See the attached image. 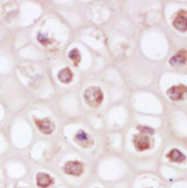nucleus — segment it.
<instances>
[{
    "label": "nucleus",
    "instance_id": "39448f33",
    "mask_svg": "<svg viewBox=\"0 0 187 188\" xmlns=\"http://www.w3.org/2000/svg\"><path fill=\"white\" fill-rule=\"evenodd\" d=\"M173 26L178 31H186L187 30V14L186 11H180L177 16L173 19Z\"/></svg>",
    "mask_w": 187,
    "mask_h": 188
},
{
    "label": "nucleus",
    "instance_id": "423d86ee",
    "mask_svg": "<svg viewBox=\"0 0 187 188\" xmlns=\"http://www.w3.org/2000/svg\"><path fill=\"white\" fill-rule=\"evenodd\" d=\"M75 141L82 147H90L92 146V140L91 137L85 132V131H79L75 135Z\"/></svg>",
    "mask_w": 187,
    "mask_h": 188
},
{
    "label": "nucleus",
    "instance_id": "4468645a",
    "mask_svg": "<svg viewBox=\"0 0 187 188\" xmlns=\"http://www.w3.org/2000/svg\"><path fill=\"white\" fill-rule=\"evenodd\" d=\"M137 129H139V131H142L144 133H150V135L153 133V129H152V128L145 127V126H137Z\"/></svg>",
    "mask_w": 187,
    "mask_h": 188
},
{
    "label": "nucleus",
    "instance_id": "f03ea898",
    "mask_svg": "<svg viewBox=\"0 0 187 188\" xmlns=\"http://www.w3.org/2000/svg\"><path fill=\"white\" fill-rule=\"evenodd\" d=\"M35 124L44 135H51L55 128L54 122L50 119H35Z\"/></svg>",
    "mask_w": 187,
    "mask_h": 188
},
{
    "label": "nucleus",
    "instance_id": "ddd939ff",
    "mask_svg": "<svg viewBox=\"0 0 187 188\" xmlns=\"http://www.w3.org/2000/svg\"><path fill=\"white\" fill-rule=\"evenodd\" d=\"M37 41L41 42V45H45V46H46V45H49V44H51L50 39H49L46 35H45V34H41V32L37 35Z\"/></svg>",
    "mask_w": 187,
    "mask_h": 188
},
{
    "label": "nucleus",
    "instance_id": "1a4fd4ad",
    "mask_svg": "<svg viewBox=\"0 0 187 188\" xmlns=\"http://www.w3.org/2000/svg\"><path fill=\"white\" fill-rule=\"evenodd\" d=\"M73 76H74L73 71L70 69H67V67H65V69H62V70L59 71V74H57V79H59L62 83H70L71 80H73Z\"/></svg>",
    "mask_w": 187,
    "mask_h": 188
},
{
    "label": "nucleus",
    "instance_id": "7ed1b4c3",
    "mask_svg": "<svg viewBox=\"0 0 187 188\" xmlns=\"http://www.w3.org/2000/svg\"><path fill=\"white\" fill-rule=\"evenodd\" d=\"M64 171L67 174H71V176H80L84 171V166L77 161H70L66 162L64 166Z\"/></svg>",
    "mask_w": 187,
    "mask_h": 188
},
{
    "label": "nucleus",
    "instance_id": "20e7f679",
    "mask_svg": "<svg viewBox=\"0 0 187 188\" xmlns=\"http://www.w3.org/2000/svg\"><path fill=\"white\" fill-rule=\"evenodd\" d=\"M133 145H135V148H136L137 151H145L147 148H150L151 141L149 137H146V136L137 135L136 137L133 138Z\"/></svg>",
    "mask_w": 187,
    "mask_h": 188
},
{
    "label": "nucleus",
    "instance_id": "f257e3e1",
    "mask_svg": "<svg viewBox=\"0 0 187 188\" xmlns=\"http://www.w3.org/2000/svg\"><path fill=\"white\" fill-rule=\"evenodd\" d=\"M84 99L87 102V105L92 107H98L102 102V100H104V92L98 86L87 87L85 90V94H84Z\"/></svg>",
    "mask_w": 187,
    "mask_h": 188
},
{
    "label": "nucleus",
    "instance_id": "9b49d317",
    "mask_svg": "<svg viewBox=\"0 0 187 188\" xmlns=\"http://www.w3.org/2000/svg\"><path fill=\"white\" fill-rule=\"evenodd\" d=\"M167 157H169V159L171 162H175V163H180V162H183L186 159L185 157V154L181 152V151H178V150H171L169 153H167Z\"/></svg>",
    "mask_w": 187,
    "mask_h": 188
},
{
    "label": "nucleus",
    "instance_id": "6e6552de",
    "mask_svg": "<svg viewBox=\"0 0 187 188\" xmlns=\"http://www.w3.org/2000/svg\"><path fill=\"white\" fill-rule=\"evenodd\" d=\"M183 94H185V89L182 86H172L171 89H169V91H167L169 97L171 100H173V101L181 100Z\"/></svg>",
    "mask_w": 187,
    "mask_h": 188
},
{
    "label": "nucleus",
    "instance_id": "0eeeda50",
    "mask_svg": "<svg viewBox=\"0 0 187 188\" xmlns=\"http://www.w3.org/2000/svg\"><path fill=\"white\" fill-rule=\"evenodd\" d=\"M53 182H54L53 177H50L49 174H46V173L40 172V173L36 174V184H37L39 187L46 188V187H49V186L53 184Z\"/></svg>",
    "mask_w": 187,
    "mask_h": 188
},
{
    "label": "nucleus",
    "instance_id": "9d476101",
    "mask_svg": "<svg viewBox=\"0 0 187 188\" xmlns=\"http://www.w3.org/2000/svg\"><path fill=\"white\" fill-rule=\"evenodd\" d=\"M187 61V53L185 50H181V51H178V53L175 55V56H172L171 57V65H173V66H176V65H182Z\"/></svg>",
    "mask_w": 187,
    "mask_h": 188
},
{
    "label": "nucleus",
    "instance_id": "f8f14e48",
    "mask_svg": "<svg viewBox=\"0 0 187 188\" xmlns=\"http://www.w3.org/2000/svg\"><path fill=\"white\" fill-rule=\"evenodd\" d=\"M69 57H70V60H73V62L75 65H79V62L81 61L80 51L77 50V49H73L71 51H69Z\"/></svg>",
    "mask_w": 187,
    "mask_h": 188
}]
</instances>
